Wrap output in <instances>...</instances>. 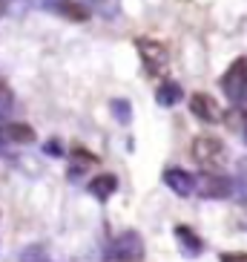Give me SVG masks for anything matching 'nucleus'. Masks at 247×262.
<instances>
[{
  "mask_svg": "<svg viewBox=\"0 0 247 262\" xmlns=\"http://www.w3.org/2000/svg\"><path fill=\"white\" fill-rule=\"evenodd\" d=\"M221 93L244 110L247 107V58H236L221 78Z\"/></svg>",
  "mask_w": 247,
  "mask_h": 262,
  "instance_id": "obj_1",
  "label": "nucleus"
},
{
  "mask_svg": "<svg viewBox=\"0 0 247 262\" xmlns=\"http://www.w3.org/2000/svg\"><path fill=\"white\" fill-rule=\"evenodd\" d=\"M190 156H193L201 167L213 170L227 159V147H224V141H218L216 136H195L193 144H190Z\"/></svg>",
  "mask_w": 247,
  "mask_h": 262,
  "instance_id": "obj_2",
  "label": "nucleus"
},
{
  "mask_svg": "<svg viewBox=\"0 0 247 262\" xmlns=\"http://www.w3.org/2000/svg\"><path fill=\"white\" fill-rule=\"evenodd\" d=\"M135 47H138V55L144 61V67L150 70V75H161L170 67V47L167 43H161L155 38H138Z\"/></svg>",
  "mask_w": 247,
  "mask_h": 262,
  "instance_id": "obj_3",
  "label": "nucleus"
},
{
  "mask_svg": "<svg viewBox=\"0 0 247 262\" xmlns=\"http://www.w3.org/2000/svg\"><path fill=\"white\" fill-rule=\"evenodd\" d=\"M195 193H201L204 199H227V196H233V179L207 170L195 179Z\"/></svg>",
  "mask_w": 247,
  "mask_h": 262,
  "instance_id": "obj_4",
  "label": "nucleus"
},
{
  "mask_svg": "<svg viewBox=\"0 0 247 262\" xmlns=\"http://www.w3.org/2000/svg\"><path fill=\"white\" fill-rule=\"evenodd\" d=\"M112 256L118 262H141L144 259V239L135 231H124L112 242Z\"/></svg>",
  "mask_w": 247,
  "mask_h": 262,
  "instance_id": "obj_5",
  "label": "nucleus"
},
{
  "mask_svg": "<svg viewBox=\"0 0 247 262\" xmlns=\"http://www.w3.org/2000/svg\"><path fill=\"white\" fill-rule=\"evenodd\" d=\"M190 113L204 124H218L224 118L218 101L213 98V95H207V93H193V98H190Z\"/></svg>",
  "mask_w": 247,
  "mask_h": 262,
  "instance_id": "obj_6",
  "label": "nucleus"
},
{
  "mask_svg": "<svg viewBox=\"0 0 247 262\" xmlns=\"http://www.w3.org/2000/svg\"><path fill=\"white\" fill-rule=\"evenodd\" d=\"M164 185L170 187L176 196H193L195 193V176H190L187 170L170 167V170H164Z\"/></svg>",
  "mask_w": 247,
  "mask_h": 262,
  "instance_id": "obj_7",
  "label": "nucleus"
},
{
  "mask_svg": "<svg viewBox=\"0 0 247 262\" xmlns=\"http://www.w3.org/2000/svg\"><path fill=\"white\" fill-rule=\"evenodd\" d=\"M35 141V130L29 124L9 121L0 127V144H32Z\"/></svg>",
  "mask_w": 247,
  "mask_h": 262,
  "instance_id": "obj_8",
  "label": "nucleus"
},
{
  "mask_svg": "<svg viewBox=\"0 0 247 262\" xmlns=\"http://www.w3.org/2000/svg\"><path fill=\"white\" fill-rule=\"evenodd\" d=\"M176 239H178V245H181V251H184L187 256H199L201 251H204L201 236L193 228H187V225H176Z\"/></svg>",
  "mask_w": 247,
  "mask_h": 262,
  "instance_id": "obj_9",
  "label": "nucleus"
},
{
  "mask_svg": "<svg viewBox=\"0 0 247 262\" xmlns=\"http://www.w3.org/2000/svg\"><path fill=\"white\" fill-rule=\"evenodd\" d=\"M115 190H118V176H112V173H101V176H95L89 182V193L98 202H107Z\"/></svg>",
  "mask_w": 247,
  "mask_h": 262,
  "instance_id": "obj_10",
  "label": "nucleus"
},
{
  "mask_svg": "<svg viewBox=\"0 0 247 262\" xmlns=\"http://www.w3.org/2000/svg\"><path fill=\"white\" fill-rule=\"evenodd\" d=\"M181 98H184V90H181V84H176V81H164V84L155 90V101H158L161 107H176Z\"/></svg>",
  "mask_w": 247,
  "mask_h": 262,
  "instance_id": "obj_11",
  "label": "nucleus"
},
{
  "mask_svg": "<svg viewBox=\"0 0 247 262\" xmlns=\"http://www.w3.org/2000/svg\"><path fill=\"white\" fill-rule=\"evenodd\" d=\"M72 162H75V167L69 170V179H75V176H81L86 167H92V164H98V156H92V153H86L84 147H78L75 153H72Z\"/></svg>",
  "mask_w": 247,
  "mask_h": 262,
  "instance_id": "obj_12",
  "label": "nucleus"
},
{
  "mask_svg": "<svg viewBox=\"0 0 247 262\" xmlns=\"http://www.w3.org/2000/svg\"><path fill=\"white\" fill-rule=\"evenodd\" d=\"M109 110H112V116H115L118 124H130L132 121V104L127 98H112L109 101Z\"/></svg>",
  "mask_w": 247,
  "mask_h": 262,
  "instance_id": "obj_13",
  "label": "nucleus"
},
{
  "mask_svg": "<svg viewBox=\"0 0 247 262\" xmlns=\"http://www.w3.org/2000/svg\"><path fill=\"white\" fill-rule=\"evenodd\" d=\"M58 12H63L69 20H86V17H89V12H86L84 6L72 3V0H58Z\"/></svg>",
  "mask_w": 247,
  "mask_h": 262,
  "instance_id": "obj_14",
  "label": "nucleus"
},
{
  "mask_svg": "<svg viewBox=\"0 0 247 262\" xmlns=\"http://www.w3.org/2000/svg\"><path fill=\"white\" fill-rule=\"evenodd\" d=\"M227 118H233V121H230V127H233L236 133H241V139H244V144H247V110L236 107V110H233V113H230Z\"/></svg>",
  "mask_w": 247,
  "mask_h": 262,
  "instance_id": "obj_15",
  "label": "nucleus"
},
{
  "mask_svg": "<svg viewBox=\"0 0 247 262\" xmlns=\"http://www.w3.org/2000/svg\"><path fill=\"white\" fill-rule=\"evenodd\" d=\"M12 104H15V93H12V86H9L3 78H0V118L9 116Z\"/></svg>",
  "mask_w": 247,
  "mask_h": 262,
  "instance_id": "obj_16",
  "label": "nucleus"
},
{
  "mask_svg": "<svg viewBox=\"0 0 247 262\" xmlns=\"http://www.w3.org/2000/svg\"><path fill=\"white\" fill-rule=\"evenodd\" d=\"M20 262H46V254L40 248H26L23 254H20Z\"/></svg>",
  "mask_w": 247,
  "mask_h": 262,
  "instance_id": "obj_17",
  "label": "nucleus"
},
{
  "mask_svg": "<svg viewBox=\"0 0 247 262\" xmlns=\"http://www.w3.org/2000/svg\"><path fill=\"white\" fill-rule=\"evenodd\" d=\"M43 153L46 156H63V147L58 144V139H49L46 144H43Z\"/></svg>",
  "mask_w": 247,
  "mask_h": 262,
  "instance_id": "obj_18",
  "label": "nucleus"
},
{
  "mask_svg": "<svg viewBox=\"0 0 247 262\" xmlns=\"http://www.w3.org/2000/svg\"><path fill=\"white\" fill-rule=\"evenodd\" d=\"M221 262H247V254L244 251H227V254H221Z\"/></svg>",
  "mask_w": 247,
  "mask_h": 262,
  "instance_id": "obj_19",
  "label": "nucleus"
},
{
  "mask_svg": "<svg viewBox=\"0 0 247 262\" xmlns=\"http://www.w3.org/2000/svg\"><path fill=\"white\" fill-rule=\"evenodd\" d=\"M0 15H3V0H0Z\"/></svg>",
  "mask_w": 247,
  "mask_h": 262,
  "instance_id": "obj_20",
  "label": "nucleus"
}]
</instances>
